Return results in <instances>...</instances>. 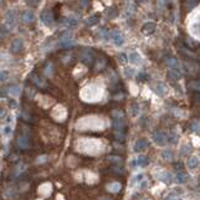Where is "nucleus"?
<instances>
[{"label": "nucleus", "mask_w": 200, "mask_h": 200, "mask_svg": "<svg viewBox=\"0 0 200 200\" xmlns=\"http://www.w3.org/2000/svg\"><path fill=\"white\" fill-rule=\"evenodd\" d=\"M0 89H2V91H0V96H2V97H3V96H5V93H7V92L4 91V88H0Z\"/></svg>", "instance_id": "a19ab883"}, {"label": "nucleus", "mask_w": 200, "mask_h": 200, "mask_svg": "<svg viewBox=\"0 0 200 200\" xmlns=\"http://www.w3.org/2000/svg\"><path fill=\"white\" fill-rule=\"evenodd\" d=\"M154 31H155V24L154 23H146L143 25V28H142V33L144 35H147V36L152 35Z\"/></svg>", "instance_id": "9b49d317"}, {"label": "nucleus", "mask_w": 200, "mask_h": 200, "mask_svg": "<svg viewBox=\"0 0 200 200\" xmlns=\"http://www.w3.org/2000/svg\"><path fill=\"white\" fill-rule=\"evenodd\" d=\"M24 49V42L21 39H15L13 40L11 45H10V51L11 54H20Z\"/></svg>", "instance_id": "0eeeda50"}, {"label": "nucleus", "mask_w": 200, "mask_h": 200, "mask_svg": "<svg viewBox=\"0 0 200 200\" xmlns=\"http://www.w3.org/2000/svg\"><path fill=\"white\" fill-rule=\"evenodd\" d=\"M4 129H5V133H7V134L11 133V127H10V126H7V127H5Z\"/></svg>", "instance_id": "58836bf2"}, {"label": "nucleus", "mask_w": 200, "mask_h": 200, "mask_svg": "<svg viewBox=\"0 0 200 200\" xmlns=\"http://www.w3.org/2000/svg\"><path fill=\"white\" fill-rule=\"evenodd\" d=\"M21 19L25 24H33L35 21V14L31 10H25L21 15Z\"/></svg>", "instance_id": "6e6552de"}, {"label": "nucleus", "mask_w": 200, "mask_h": 200, "mask_svg": "<svg viewBox=\"0 0 200 200\" xmlns=\"http://www.w3.org/2000/svg\"><path fill=\"white\" fill-rule=\"evenodd\" d=\"M186 164H188L189 169H195V168L199 165V159H198L196 157H190V158L188 159Z\"/></svg>", "instance_id": "aec40b11"}, {"label": "nucleus", "mask_w": 200, "mask_h": 200, "mask_svg": "<svg viewBox=\"0 0 200 200\" xmlns=\"http://www.w3.org/2000/svg\"><path fill=\"white\" fill-rule=\"evenodd\" d=\"M63 24H65V26H66V28L73 29V28H76V26L78 25V21H77L75 18H67V19H65V20H63Z\"/></svg>", "instance_id": "dca6fc26"}, {"label": "nucleus", "mask_w": 200, "mask_h": 200, "mask_svg": "<svg viewBox=\"0 0 200 200\" xmlns=\"http://www.w3.org/2000/svg\"><path fill=\"white\" fill-rule=\"evenodd\" d=\"M127 59H128V61H129L132 65H134V66H139V65H142V62H143V59H142L141 54L137 52V51H131V52L128 54Z\"/></svg>", "instance_id": "39448f33"}, {"label": "nucleus", "mask_w": 200, "mask_h": 200, "mask_svg": "<svg viewBox=\"0 0 200 200\" xmlns=\"http://www.w3.org/2000/svg\"><path fill=\"white\" fill-rule=\"evenodd\" d=\"M124 75H126V77H133L134 75H136V70L134 68H132V67H129V68H124Z\"/></svg>", "instance_id": "bb28decb"}, {"label": "nucleus", "mask_w": 200, "mask_h": 200, "mask_svg": "<svg viewBox=\"0 0 200 200\" xmlns=\"http://www.w3.org/2000/svg\"><path fill=\"white\" fill-rule=\"evenodd\" d=\"M5 25L8 29H13L16 25V13L14 10H10L5 15Z\"/></svg>", "instance_id": "7ed1b4c3"}, {"label": "nucleus", "mask_w": 200, "mask_h": 200, "mask_svg": "<svg viewBox=\"0 0 200 200\" xmlns=\"http://www.w3.org/2000/svg\"><path fill=\"white\" fill-rule=\"evenodd\" d=\"M188 180H189V175H188L186 173L180 172V173L176 175V181H178L179 184H184V183H186Z\"/></svg>", "instance_id": "5701e85b"}, {"label": "nucleus", "mask_w": 200, "mask_h": 200, "mask_svg": "<svg viewBox=\"0 0 200 200\" xmlns=\"http://www.w3.org/2000/svg\"><path fill=\"white\" fill-rule=\"evenodd\" d=\"M112 115H113V116H117V118L123 117V113H122V112H120V111H113V112H112Z\"/></svg>", "instance_id": "c9c22d12"}, {"label": "nucleus", "mask_w": 200, "mask_h": 200, "mask_svg": "<svg viewBox=\"0 0 200 200\" xmlns=\"http://www.w3.org/2000/svg\"><path fill=\"white\" fill-rule=\"evenodd\" d=\"M98 35L101 36V37H103V39H106L107 37V30L106 29H101V30L98 31Z\"/></svg>", "instance_id": "72a5a7b5"}, {"label": "nucleus", "mask_w": 200, "mask_h": 200, "mask_svg": "<svg viewBox=\"0 0 200 200\" xmlns=\"http://www.w3.org/2000/svg\"><path fill=\"white\" fill-rule=\"evenodd\" d=\"M191 129L194 131V132H196V133H200V122H194L193 124H191Z\"/></svg>", "instance_id": "c85d7f7f"}, {"label": "nucleus", "mask_w": 200, "mask_h": 200, "mask_svg": "<svg viewBox=\"0 0 200 200\" xmlns=\"http://www.w3.org/2000/svg\"><path fill=\"white\" fill-rule=\"evenodd\" d=\"M10 96H13V97H18L19 94H20V87L18 86V85H13V86H10L9 88H8V91H7Z\"/></svg>", "instance_id": "a211bd4d"}, {"label": "nucleus", "mask_w": 200, "mask_h": 200, "mask_svg": "<svg viewBox=\"0 0 200 200\" xmlns=\"http://www.w3.org/2000/svg\"><path fill=\"white\" fill-rule=\"evenodd\" d=\"M159 179L163 180V181H165V183H170L172 181V175L168 172H162L159 174Z\"/></svg>", "instance_id": "b1692460"}, {"label": "nucleus", "mask_w": 200, "mask_h": 200, "mask_svg": "<svg viewBox=\"0 0 200 200\" xmlns=\"http://www.w3.org/2000/svg\"><path fill=\"white\" fill-rule=\"evenodd\" d=\"M40 19L47 28L54 26V24H55V18H54V14L51 10H44L40 15Z\"/></svg>", "instance_id": "f03ea898"}, {"label": "nucleus", "mask_w": 200, "mask_h": 200, "mask_svg": "<svg viewBox=\"0 0 200 200\" xmlns=\"http://www.w3.org/2000/svg\"><path fill=\"white\" fill-rule=\"evenodd\" d=\"M165 62H167V65H168L170 68L180 70V67H179V62H178V60H176V59H174V57H167Z\"/></svg>", "instance_id": "2eb2a0df"}, {"label": "nucleus", "mask_w": 200, "mask_h": 200, "mask_svg": "<svg viewBox=\"0 0 200 200\" xmlns=\"http://www.w3.org/2000/svg\"><path fill=\"white\" fill-rule=\"evenodd\" d=\"M26 2V4L29 5V7H31V8H36L39 4H40V0H25Z\"/></svg>", "instance_id": "cd10ccee"}, {"label": "nucleus", "mask_w": 200, "mask_h": 200, "mask_svg": "<svg viewBox=\"0 0 200 200\" xmlns=\"http://www.w3.org/2000/svg\"><path fill=\"white\" fill-rule=\"evenodd\" d=\"M111 36H112V40H113V44L116 45V46H122L123 44H124V36H123V34L121 33V31H118V30H113L112 33H111Z\"/></svg>", "instance_id": "423d86ee"}, {"label": "nucleus", "mask_w": 200, "mask_h": 200, "mask_svg": "<svg viewBox=\"0 0 200 200\" xmlns=\"http://www.w3.org/2000/svg\"><path fill=\"white\" fill-rule=\"evenodd\" d=\"M139 2H142V3H144V2H146V0H139Z\"/></svg>", "instance_id": "79ce46f5"}, {"label": "nucleus", "mask_w": 200, "mask_h": 200, "mask_svg": "<svg viewBox=\"0 0 200 200\" xmlns=\"http://www.w3.org/2000/svg\"><path fill=\"white\" fill-rule=\"evenodd\" d=\"M148 163H149V159H148V157H146V155H139V157L137 158V165H138V167H147Z\"/></svg>", "instance_id": "4be33fe9"}, {"label": "nucleus", "mask_w": 200, "mask_h": 200, "mask_svg": "<svg viewBox=\"0 0 200 200\" xmlns=\"http://www.w3.org/2000/svg\"><path fill=\"white\" fill-rule=\"evenodd\" d=\"M194 86H195V88H196V89H199V91H200V82L194 83Z\"/></svg>", "instance_id": "ea45409f"}, {"label": "nucleus", "mask_w": 200, "mask_h": 200, "mask_svg": "<svg viewBox=\"0 0 200 200\" xmlns=\"http://www.w3.org/2000/svg\"><path fill=\"white\" fill-rule=\"evenodd\" d=\"M168 76L173 80V81H178L179 78H180V76H181V73H180V70H175V68H170L169 70V72H168Z\"/></svg>", "instance_id": "f3484780"}, {"label": "nucleus", "mask_w": 200, "mask_h": 200, "mask_svg": "<svg viewBox=\"0 0 200 200\" xmlns=\"http://www.w3.org/2000/svg\"><path fill=\"white\" fill-rule=\"evenodd\" d=\"M132 108H133V116H137V115L139 113V111H138V108H139V106H138L137 103H133V106H132Z\"/></svg>", "instance_id": "f704fd0d"}, {"label": "nucleus", "mask_w": 200, "mask_h": 200, "mask_svg": "<svg viewBox=\"0 0 200 200\" xmlns=\"http://www.w3.org/2000/svg\"><path fill=\"white\" fill-rule=\"evenodd\" d=\"M153 141H154V143L157 146L163 147V146H165L168 143V137L165 136L164 132H155L153 134Z\"/></svg>", "instance_id": "20e7f679"}, {"label": "nucleus", "mask_w": 200, "mask_h": 200, "mask_svg": "<svg viewBox=\"0 0 200 200\" xmlns=\"http://www.w3.org/2000/svg\"><path fill=\"white\" fill-rule=\"evenodd\" d=\"M118 61H120L121 63H126V62L128 61L127 55H126V54H120V55H118Z\"/></svg>", "instance_id": "c756f323"}, {"label": "nucleus", "mask_w": 200, "mask_h": 200, "mask_svg": "<svg viewBox=\"0 0 200 200\" xmlns=\"http://www.w3.org/2000/svg\"><path fill=\"white\" fill-rule=\"evenodd\" d=\"M98 21H99V16H98L97 14L91 15V16H88V18L86 19V24H87L88 26H93V25H96Z\"/></svg>", "instance_id": "6ab92c4d"}, {"label": "nucleus", "mask_w": 200, "mask_h": 200, "mask_svg": "<svg viewBox=\"0 0 200 200\" xmlns=\"http://www.w3.org/2000/svg\"><path fill=\"white\" fill-rule=\"evenodd\" d=\"M155 92H157L160 97H163V96H165V94H167V92H168V87H167L164 83L159 82V83H157V86H155Z\"/></svg>", "instance_id": "4468645a"}, {"label": "nucleus", "mask_w": 200, "mask_h": 200, "mask_svg": "<svg viewBox=\"0 0 200 200\" xmlns=\"http://www.w3.org/2000/svg\"><path fill=\"white\" fill-rule=\"evenodd\" d=\"M18 146L21 148V149H28L31 144H30V141L26 138V137H24V136H20L19 138H18Z\"/></svg>", "instance_id": "f8f14e48"}, {"label": "nucleus", "mask_w": 200, "mask_h": 200, "mask_svg": "<svg viewBox=\"0 0 200 200\" xmlns=\"http://www.w3.org/2000/svg\"><path fill=\"white\" fill-rule=\"evenodd\" d=\"M102 93H103V89L99 86L89 85V86L85 87L81 91L80 96H81V98L83 99V101H86V102H96V101H98V99L102 97Z\"/></svg>", "instance_id": "f257e3e1"}, {"label": "nucleus", "mask_w": 200, "mask_h": 200, "mask_svg": "<svg viewBox=\"0 0 200 200\" xmlns=\"http://www.w3.org/2000/svg\"><path fill=\"white\" fill-rule=\"evenodd\" d=\"M123 126H124V122H123L122 117H121V118H116V120H115V128H116L117 131H121V129L123 128Z\"/></svg>", "instance_id": "a878e982"}, {"label": "nucleus", "mask_w": 200, "mask_h": 200, "mask_svg": "<svg viewBox=\"0 0 200 200\" xmlns=\"http://www.w3.org/2000/svg\"><path fill=\"white\" fill-rule=\"evenodd\" d=\"M80 56H81V59L85 63H92V61H93V54H92V51H89L87 49L83 50Z\"/></svg>", "instance_id": "9d476101"}, {"label": "nucleus", "mask_w": 200, "mask_h": 200, "mask_svg": "<svg viewBox=\"0 0 200 200\" xmlns=\"http://www.w3.org/2000/svg\"><path fill=\"white\" fill-rule=\"evenodd\" d=\"M165 200H180V199L178 196H175V195H169V196H167Z\"/></svg>", "instance_id": "e433bc0d"}, {"label": "nucleus", "mask_w": 200, "mask_h": 200, "mask_svg": "<svg viewBox=\"0 0 200 200\" xmlns=\"http://www.w3.org/2000/svg\"><path fill=\"white\" fill-rule=\"evenodd\" d=\"M148 148V142L146 139H138L136 143H134V152L139 153V152H143Z\"/></svg>", "instance_id": "1a4fd4ad"}, {"label": "nucleus", "mask_w": 200, "mask_h": 200, "mask_svg": "<svg viewBox=\"0 0 200 200\" xmlns=\"http://www.w3.org/2000/svg\"><path fill=\"white\" fill-rule=\"evenodd\" d=\"M9 77H10L9 71H7V70H2V71H0V81H2V82H7L9 80Z\"/></svg>", "instance_id": "393cba45"}, {"label": "nucleus", "mask_w": 200, "mask_h": 200, "mask_svg": "<svg viewBox=\"0 0 200 200\" xmlns=\"http://www.w3.org/2000/svg\"><path fill=\"white\" fill-rule=\"evenodd\" d=\"M146 77H147V76H146L144 73H139V75H138V78H141V81H146Z\"/></svg>", "instance_id": "4c0bfd02"}, {"label": "nucleus", "mask_w": 200, "mask_h": 200, "mask_svg": "<svg viewBox=\"0 0 200 200\" xmlns=\"http://www.w3.org/2000/svg\"><path fill=\"white\" fill-rule=\"evenodd\" d=\"M33 78H34L33 81H34V82H35L36 85H39V86H45V83H44V82L41 81V78H39V77H37L36 75H33Z\"/></svg>", "instance_id": "7c9ffc66"}, {"label": "nucleus", "mask_w": 200, "mask_h": 200, "mask_svg": "<svg viewBox=\"0 0 200 200\" xmlns=\"http://www.w3.org/2000/svg\"><path fill=\"white\" fill-rule=\"evenodd\" d=\"M116 15H117L116 8H112V9H110V11H107V16H110V18H115Z\"/></svg>", "instance_id": "2f4dec72"}, {"label": "nucleus", "mask_w": 200, "mask_h": 200, "mask_svg": "<svg viewBox=\"0 0 200 200\" xmlns=\"http://www.w3.org/2000/svg\"><path fill=\"white\" fill-rule=\"evenodd\" d=\"M107 189H108L111 193H120L121 189H122V184L118 183V181H112V183L107 184Z\"/></svg>", "instance_id": "ddd939ff"}, {"label": "nucleus", "mask_w": 200, "mask_h": 200, "mask_svg": "<svg viewBox=\"0 0 200 200\" xmlns=\"http://www.w3.org/2000/svg\"><path fill=\"white\" fill-rule=\"evenodd\" d=\"M162 158H163L164 160H173V158H174L173 150H172V149H164L163 153H162Z\"/></svg>", "instance_id": "412c9836"}, {"label": "nucleus", "mask_w": 200, "mask_h": 200, "mask_svg": "<svg viewBox=\"0 0 200 200\" xmlns=\"http://www.w3.org/2000/svg\"><path fill=\"white\" fill-rule=\"evenodd\" d=\"M8 116V111L5 108H0V120H4Z\"/></svg>", "instance_id": "473e14b6"}]
</instances>
